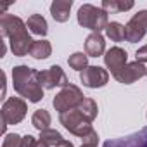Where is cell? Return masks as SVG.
<instances>
[{"mask_svg":"<svg viewBox=\"0 0 147 147\" xmlns=\"http://www.w3.org/2000/svg\"><path fill=\"white\" fill-rule=\"evenodd\" d=\"M26 26L33 35H38V36H45L47 31H49V24H47V21H45V18L42 14L30 16L28 21H26Z\"/></svg>","mask_w":147,"mask_h":147,"instance_id":"obj_15","label":"cell"},{"mask_svg":"<svg viewBox=\"0 0 147 147\" xmlns=\"http://www.w3.org/2000/svg\"><path fill=\"white\" fill-rule=\"evenodd\" d=\"M135 61L140 62V64H145V62H147V43L142 45V47L135 52Z\"/></svg>","mask_w":147,"mask_h":147,"instance_id":"obj_26","label":"cell"},{"mask_svg":"<svg viewBox=\"0 0 147 147\" xmlns=\"http://www.w3.org/2000/svg\"><path fill=\"white\" fill-rule=\"evenodd\" d=\"M73 2L71 0H54L50 4V14L54 18V21L57 23H66L69 19V12H71Z\"/></svg>","mask_w":147,"mask_h":147,"instance_id":"obj_14","label":"cell"},{"mask_svg":"<svg viewBox=\"0 0 147 147\" xmlns=\"http://www.w3.org/2000/svg\"><path fill=\"white\" fill-rule=\"evenodd\" d=\"M50 123H52V116L47 109H36L31 116V125L38 131H43V130L50 128Z\"/></svg>","mask_w":147,"mask_h":147,"instance_id":"obj_18","label":"cell"},{"mask_svg":"<svg viewBox=\"0 0 147 147\" xmlns=\"http://www.w3.org/2000/svg\"><path fill=\"white\" fill-rule=\"evenodd\" d=\"M55 147H75V145H73V142H69V140H62V142L57 144Z\"/></svg>","mask_w":147,"mask_h":147,"instance_id":"obj_27","label":"cell"},{"mask_svg":"<svg viewBox=\"0 0 147 147\" xmlns=\"http://www.w3.org/2000/svg\"><path fill=\"white\" fill-rule=\"evenodd\" d=\"M106 36L113 42H123L126 40V31H125V26L118 21H113L107 24L106 28Z\"/></svg>","mask_w":147,"mask_h":147,"instance_id":"obj_19","label":"cell"},{"mask_svg":"<svg viewBox=\"0 0 147 147\" xmlns=\"http://www.w3.org/2000/svg\"><path fill=\"white\" fill-rule=\"evenodd\" d=\"M38 73L40 71H36L30 66H24V64L14 66V69H12L14 90L21 97L28 99L30 102H40L43 99V87L38 80Z\"/></svg>","mask_w":147,"mask_h":147,"instance_id":"obj_2","label":"cell"},{"mask_svg":"<svg viewBox=\"0 0 147 147\" xmlns=\"http://www.w3.org/2000/svg\"><path fill=\"white\" fill-rule=\"evenodd\" d=\"M0 33H2L4 38L9 40L11 52L16 57H24L30 54L35 40H31L28 33V26L21 18L14 14H2V18H0Z\"/></svg>","mask_w":147,"mask_h":147,"instance_id":"obj_1","label":"cell"},{"mask_svg":"<svg viewBox=\"0 0 147 147\" xmlns=\"http://www.w3.org/2000/svg\"><path fill=\"white\" fill-rule=\"evenodd\" d=\"M104 64L111 71V75L116 76L118 73L128 64V54H126V50L121 49V47H111L104 54Z\"/></svg>","mask_w":147,"mask_h":147,"instance_id":"obj_10","label":"cell"},{"mask_svg":"<svg viewBox=\"0 0 147 147\" xmlns=\"http://www.w3.org/2000/svg\"><path fill=\"white\" fill-rule=\"evenodd\" d=\"M23 145V137L18 133H7L4 137L2 147H21Z\"/></svg>","mask_w":147,"mask_h":147,"instance_id":"obj_23","label":"cell"},{"mask_svg":"<svg viewBox=\"0 0 147 147\" xmlns=\"http://www.w3.org/2000/svg\"><path fill=\"white\" fill-rule=\"evenodd\" d=\"M52 54V45L49 40H35L33 42V47L30 50V55L36 61H43V59H49Z\"/></svg>","mask_w":147,"mask_h":147,"instance_id":"obj_16","label":"cell"},{"mask_svg":"<svg viewBox=\"0 0 147 147\" xmlns=\"http://www.w3.org/2000/svg\"><path fill=\"white\" fill-rule=\"evenodd\" d=\"M82 140H83V144H85V145H92V147H97V144H99V135H97V131L94 130V131H90L87 137H83Z\"/></svg>","mask_w":147,"mask_h":147,"instance_id":"obj_25","label":"cell"},{"mask_svg":"<svg viewBox=\"0 0 147 147\" xmlns=\"http://www.w3.org/2000/svg\"><path fill=\"white\" fill-rule=\"evenodd\" d=\"M83 99H85L83 92H82L76 85L69 83L67 87L61 88V92L54 97L52 106H54V109H55L59 114H64V113H67V111L78 109L80 104L83 102Z\"/></svg>","mask_w":147,"mask_h":147,"instance_id":"obj_4","label":"cell"},{"mask_svg":"<svg viewBox=\"0 0 147 147\" xmlns=\"http://www.w3.org/2000/svg\"><path fill=\"white\" fill-rule=\"evenodd\" d=\"M59 121L61 125L73 135H76L80 138L87 137L90 131H94L92 128V123L78 111V109H73V111H67L64 114H59Z\"/></svg>","mask_w":147,"mask_h":147,"instance_id":"obj_6","label":"cell"},{"mask_svg":"<svg viewBox=\"0 0 147 147\" xmlns=\"http://www.w3.org/2000/svg\"><path fill=\"white\" fill-rule=\"evenodd\" d=\"M85 54L88 57H99L106 54V40L102 33H90L85 40Z\"/></svg>","mask_w":147,"mask_h":147,"instance_id":"obj_13","label":"cell"},{"mask_svg":"<svg viewBox=\"0 0 147 147\" xmlns=\"http://www.w3.org/2000/svg\"><path fill=\"white\" fill-rule=\"evenodd\" d=\"M80 82L87 88H102L109 82V71L100 66H88L80 73Z\"/></svg>","mask_w":147,"mask_h":147,"instance_id":"obj_9","label":"cell"},{"mask_svg":"<svg viewBox=\"0 0 147 147\" xmlns=\"http://www.w3.org/2000/svg\"><path fill=\"white\" fill-rule=\"evenodd\" d=\"M144 76H147V67H145L144 64L133 61V62H128V64L118 73V75L114 76V80H118V82L123 83V85H131V83H135L137 80H140V78H144Z\"/></svg>","mask_w":147,"mask_h":147,"instance_id":"obj_11","label":"cell"},{"mask_svg":"<svg viewBox=\"0 0 147 147\" xmlns=\"http://www.w3.org/2000/svg\"><path fill=\"white\" fill-rule=\"evenodd\" d=\"M126 31V42L137 43L147 35V11H138L133 14V18L125 24Z\"/></svg>","mask_w":147,"mask_h":147,"instance_id":"obj_7","label":"cell"},{"mask_svg":"<svg viewBox=\"0 0 147 147\" xmlns=\"http://www.w3.org/2000/svg\"><path fill=\"white\" fill-rule=\"evenodd\" d=\"M28 111L26 100L21 97H9L2 104V131L5 133L9 125H18L24 119Z\"/></svg>","mask_w":147,"mask_h":147,"instance_id":"obj_5","label":"cell"},{"mask_svg":"<svg viewBox=\"0 0 147 147\" xmlns=\"http://www.w3.org/2000/svg\"><path fill=\"white\" fill-rule=\"evenodd\" d=\"M76 19H78V24L80 26H83L87 30H92V33L106 31V28L109 24L107 12L102 7H95L92 4H83L78 9Z\"/></svg>","mask_w":147,"mask_h":147,"instance_id":"obj_3","label":"cell"},{"mask_svg":"<svg viewBox=\"0 0 147 147\" xmlns=\"http://www.w3.org/2000/svg\"><path fill=\"white\" fill-rule=\"evenodd\" d=\"M38 80H40L43 90H52V88H55V87L64 88V87L69 85V80H67V76H66V73L62 71L61 66H55V64L50 66V67L45 69V71H40V73H38Z\"/></svg>","mask_w":147,"mask_h":147,"instance_id":"obj_8","label":"cell"},{"mask_svg":"<svg viewBox=\"0 0 147 147\" xmlns=\"http://www.w3.org/2000/svg\"><path fill=\"white\" fill-rule=\"evenodd\" d=\"M67 64L71 69H76V71H83L88 67V55L83 54V52H75V54H71L67 57Z\"/></svg>","mask_w":147,"mask_h":147,"instance_id":"obj_21","label":"cell"},{"mask_svg":"<svg viewBox=\"0 0 147 147\" xmlns=\"http://www.w3.org/2000/svg\"><path fill=\"white\" fill-rule=\"evenodd\" d=\"M40 140H42V142H45L49 147H55V145H57V144H61L64 138H62V135H61L57 130L47 128V130L40 131Z\"/></svg>","mask_w":147,"mask_h":147,"instance_id":"obj_22","label":"cell"},{"mask_svg":"<svg viewBox=\"0 0 147 147\" xmlns=\"http://www.w3.org/2000/svg\"><path fill=\"white\" fill-rule=\"evenodd\" d=\"M78 111L92 123L95 118H97V114H99V107H97V102L94 100V99H88V97H85L83 99V102L80 104V107H78Z\"/></svg>","mask_w":147,"mask_h":147,"instance_id":"obj_20","label":"cell"},{"mask_svg":"<svg viewBox=\"0 0 147 147\" xmlns=\"http://www.w3.org/2000/svg\"><path fill=\"white\" fill-rule=\"evenodd\" d=\"M133 2H123V0H102L100 7L107 12V14H119V12H126L130 9H133Z\"/></svg>","mask_w":147,"mask_h":147,"instance_id":"obj_17","label":"cell"},{"mask_svg":"<svg viewBox=\"0 0 147 147\" xmlns=\"http://www.w3.org/2000/svg\"><path fill=\"white\" fill-rule=\"evenodd\" d=\"M102 147H147V126L121 138H113L104 142Z\"/></svg>","mask_w":147,"mask_h":147,"instance_id":"obj_12","label":"cell"},{"mask_svg":"<svg viewBox=\"0 0 147 147\" xmlns=\"http://www.w3.org/2000/svg\"><path fill=\"white\" fill-rule=\"evenodd\" d=\"M21 147H49V145L45 142H42L40 138H35L33 135H24Z\"/></svg>","mask_w":147,"mask_h":147,"instance_id":"obj_24","label":"cell"},{"mask_svg":"<svg viewBox=\"0 0 147 147\" xmlns=\"http://www.w3.org/2000/svg\"><path fill=\"white\" fill-rule=\"evenodd\" d=\"M82 147H92V145H85V144H82Z\"/></svg>","mask_w":147,"mask_h":147,"instance_id":"obj_28","label":"cell"}]
</instances>
